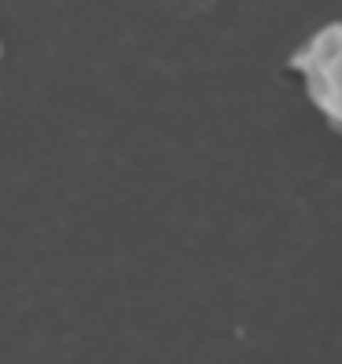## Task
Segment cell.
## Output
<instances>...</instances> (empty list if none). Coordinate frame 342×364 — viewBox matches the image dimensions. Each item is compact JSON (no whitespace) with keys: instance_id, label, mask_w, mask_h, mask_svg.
<instances>
[{"instance_id":"1","label":"cell","mask_w":342,"mask_h":364,"mask_svg":"<svg viewBox=\"0 0 342 364\" xmlns=\"http://www.w3.org/2000/svg\"><path fill=\"white\" fill-rule=\"evenodd\" d=\"M287 67L302 77L309 103L342 133V23H328L309 33L291 52Z\"/></svg>"}]
</instances>
